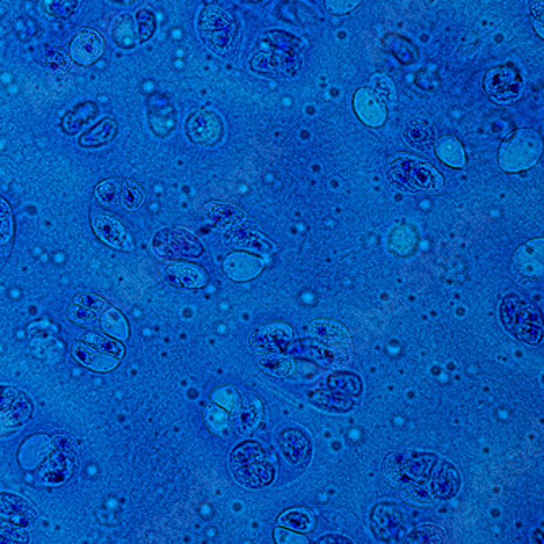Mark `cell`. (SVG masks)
I'll return each mask as SVG.
<instances>
[{"instance_id":"cell-1","label":"cell","mask_w":544,"mask_h":544,"mask_svg":"<svg viewBox=\"0 0 544 544\" xmlns=\"http://www.w3.org/2000/svg\"><path fill=\"white\" fill-rule=\"evenodd\" d=\"M198 33L208 49L229 58L239 43V22L221 3H208L198 17Z\"/></svg>"},{"instance_id":"cell-2","label":"cell","mask_w":544,"mask_h":544,"mask_svg":"<svg viewBox=\"0 0 544 544\" xmlns=\"http://www.w3.org/2000/svg\"><path fill=\"white\" fill-rule=\"evenodd\" d=\"M229 466L237 484L249 489L265 487L275 479V466L270 463L267 451L258 441H245L236 446L229 458Z\"/></svg>"},{"instance_id":"cell-3","label":"cell","mask_w":544,"mask_h":544,"mask_svg":"<svg viewBox=\"0 0 544 544\" xmlns=\"http://www.w3.org/2000/svg\"><path fill=\"white\" fill-rule=\"evenodd\" d=\"M500 320L518 340L527 343H539L543 338V324L541 315L533 306L525 302L517 295H506L500 302Z\"/></svg>"},{"instance_id":"cell-4","label":"cell","mask_w":544,"mask_h":544,"mask_svg":"<svg viewBox=\"0 0 544 544\" xmlns=\"http://www.w3.org/2000/svg\"><path fill=\"white\" fill-rule=\"evenodd\" d=\"M543 151L541 136L533 129H518L502 142L499 165L505 172H522L536 164Z\"/></svg>"},{"instance_id":"cell-5","label":"cell","mask_w":544,"mask_h":544,"mask_svg":"<svg viewBox=\"0 0 544 544\" xmlns=\"http://www.w3.org/2000/svg\"><path fill=\"white\" fill-rule=\"evenodd\" d=\"M389 179L397 187L409 192L438 190L443 185V176L427 162L412 156H401L389 164Z\"/></svg>"},{"instance_id":"cell-6","label":"cell","mask_w":544,"mask_h":544,"mask_svg":"<svg viewBox=\"0 0 544 544\" xmlns=\"http://www.w3.org/2000/svg\"><path fill=\"white\" fill-rule=\"evenodd\" d=\"M311 345L308 350L315 360L320 358H327L329 363L345 360L350 353V337H348L347 330L332 320H315L311 324Z\"/></svg>"},{"instance_id":"cell-7","label":"cell","mask_w":544,"mask_h":544,"mask_svg":"<svg viewBox=\"0 0 544 544\" xmlns=\"http://www.w3.org/2000/svg\"><path fill=\"white\" fill-rule=\"evenodd\" d=\"M435 461L436 456L430 453H412L404 458L390 454L384 463V476L393 486H422L429 479Z\"/></svg>"},{"instance_id":"cell-8","label":"cell","mask_w":544,"mask_h":544,"mask_svg":"<svg viewBox=\"0 0 544 544\" xmlns=\"http://www.w3.org/2000/svg\"><path fill=\"white\" fill-rule=\"evenodd\" d=\"M154 250L169 258H197L203 254V245L197 237L181 229H162L152 240Z\"/></svg>"},{"instance_id":"cell-9","label":"cell","mask_w":544,"mask_h":544,"mask_svg":"<svg viewBox=\"0 0 544 544\" xmlns=\"http://www.w3.org/2000/svg\"><path fill=\"white\" fill-rule=\"evenodd\" d=\"M523 87L522 76L513 66H499L484 76V90L497 104H509L520 95Z\"/></svg>"},{"instance_id":"cell-10","label":"cell","mask_w":544,"mask_h":544,"mask_svg":"<svg viewBox=\"0 0 544 544\" xmlns=\"http://www.w3.org/2000/svg\"><path fill=\"white\" fill-rule=\"evenodd\" d=\"M185 131L192 142L203 147H213L221 141L224 124L213 111L198 110L188 116Z\"/></svg>"},{"instance_id":"cell-11","label":"cell","mask_w":544,"mask_h":544,"mask_svg":"<svg viewBox=\"0 0 544 544\" xmlns=\"http://www.w3.org/2000/svg\"><path fill=\"white\" fill-rule=\"evenodd\" d=\"M292 337L291 327L285 324H270L255 329L250 336L249 345L258 355H277L290 345Z\"/></svg>"},{"instance_id":"cell-12","label":"cell","mask_w":544,"mask_h":544,"mask_svg":"<svg viewBox=\"0 0 544 544\" xmlns=\"http://www.w3.org/2000/svg\"><path fill=\"white\" fill-rule=\"evenodd\" d=\"M404 525V515L397 505L383 502L373 509L371 528L374 534L384 541H396Z\"/></svg>"},{"instance_id":"cell-13","label":"cell","mask_w":544,"mask_h":544,"mask_svg":"<svg viewBox=\"0 0 544 544\" xmlns=\"http://www.w3.org/2000/svg\"><path fill=\"white\" fill-rule=\"evenodd\" d=\"M353 108L363 123L378 128L386 121V104L368 87L360 88L353 97Z\"/></svg>"},{"instance_id":"cell-14","label":"cell","mask_w":544,"mask_h":544,"mask_svg":"<svg viewBox=\"0 0 544 544\" xmlns=\"http://www.w3.org/2000/svg\"><path fill=\"white\" fill-rule=\"evenodd\" d=\"M101 51H104L101 36L94 30H82L74 36L69 53L76 64L90 66L100 58Z\"/></svg>"},{"instance_id":"cell-15","label":"cell","mask_w":544,"mask_h":544,"mask_svg":"<svg viewBox=\"0 0 544 544\" xmlns=\"http://www.w3.org/2000/svg\"><path fill=\"white\" fill-rule=\"evenodd\" d=\"M283 456L286 458L288 463L295 464V466H304L308 464L311 458V441L308 435L302 434L301 430L288 429L283 430L278 438Z\"/></svg>"},{"instance_id":"cell-16","label":"cell","mask_w":544,"mask_h":544,"mask_svg":"<svg viewBox=\"0 0 544 544\" xmlns=\"http://www.w3.org/2000/svg\"><path fill=\"white\" fill-rule=\"evenodd\" d=\"M459 487H461V476H459L458 469L448 461L441 463L438 469L434 472V476H431V494L436 499L448 500L458 494Z\"/></svg>"},{"instance_id":"cell-17","label":"cell","mask_w":544,"mask_h":544,"mask_svg":"<svg viewBox=\"0 0 544 544\" xmlns=\"http://www.w3.org/2000/svg\"><path fill=\"white\" fill-rule=\"evenodd\" d=\"M515 267L523 277L543 275V239L528 242L513 255Z\"/></svg>"},{"instance_id":"cell-18","label":"cell","mask_w":544,"mask_h":544,"mask_svg":"<svg viewBox=\"0 0 544 544\" xmlns=\"http://www.w3.org/2000/svg\"><path fill=\"white\" fill-rule=\"evenodd\" d=\"M92 224H94L97 236L104 242H106V244L111 245V247L123 250L133 249L131 237L128 236L126 229H124V226L121 224V222L111 220L108 216H95Z\"/></svg>"},{"instance_id":"cell-19","label":"cell","mask_w":544,"mask_h":544,"mask_svg":"<svg viewBox=\"0 0 544 544\" xmlns=\"http://www.w3.org/2000/svg\"><path fill=\"white\" fill-rule=\"evenodd\" d=\"M263 263L258 258L244 252H234L224 260L226 275L237 281H245L255 278L262 272Z\"/></svg>"},{"instance_id":"cell-20","label":"cell","mask_w":544,"mask_h":544,"mask_svg":"<svg viewBox=\"0 0 544 544\" xmlns=\"http://www.w3.org/2000/svg\"><path fill=\"white\" fill-rule=\"evenodd\" d=\"M404 139L413 149L430 151L435 144V126L429 119L413 116L407 121L406 129H404Z\"/></svg>"},{"instance_id":"cell-21","label":"cell","mask_w":544,"mask_h":544,"mask_svg":"<svg viewBox=\"0 0 544 544\" xmlns=\"http://www.w3.org/2000/svg\"><path fill=\"white\" fill-rule=\"evenodd\" d=\"M167 277L175 286L188 288V290L201 288L208 281L204 270L192 263H174L167 268Z\"/></svg>"},{"instance_id":"cell-22","label":"cell","mask_w":544,"mask_h":544,"mask_svg":"<svg viewBox=\"0 0 544 544\" xmlns=\"http://www.w3.org/2000/svg\"><path fill=\"white\" fill-rule=\"evenodd\" d=\"M118 131V123L111 118L99 121L94 128H90L79 138V144L82 147H100L111 142Z\"/></svg>"},{"instance_id":"cell-23","label":"cell","mask_w":544,"mask_h":544,"mask_svg":"<svg viewBox=\"0 0 544 544\" xmlns=\"http://www.w3.org/2000/svg\"><path fill=\"white\" fill-rule=\"evenodd\" d=\"M97 113H99V108H97V105L92 104V101H83V104L76 105L64 115V131L69 134H76L77 131L85 128L87 124L95 118Z\"/></svg>"},{"instance_id":"cell-24","label":"cell","mask_w":544,"mask_h":544,"mask_svg":"<svg viewBox=\"0 0 544 544\" xmlns=\"http://www.w3.org/2000/svg\"><path fill=\"white\" fill-rule=\"evenodd\" d=\"M435 152L438 156L441 162H445L450 167H459L464 165L466 157H464V149L459 142V139L454 136H443L435 142Z\"/></svg>"},{"instance_id":"cell-25","label":"cell","mask_w":544,"mask_h":544,"mask_svg":"<svg viewBox=\"0 0 544 544\" xmlns=\"http://www.w3.org/2000/svg\"><path fill=\"white\" fill-rule=\"evenodd\" d=\"M278 525L299 533H311L315 528V517L306 509H291L283 511L278 518Z\"/></svg>"},{"instance_id":"cell-26","label":"cell","mask_w":544,"mask_h":544,"mask_svg":"<svg viewBox=\"0 0 544 544\" xmlns=\"http://www.w3.org/2000/svg\"><path fill=\"white\" fill-rule=\"evenodd\" d=\"M82 6V0H41L40 8L46 17L54 20H66L76 15Z\"/></svg>"},{"instance_id":"cell-27","label":"cell","mask_w":544,"mask_h":544,"mask_svg":"<svg viewBox=\"0 0 544 544\" xmlns=\"http://www.w3.org/2000/svg\"><path fill=\"white\" fill-rule=\"evenodd\" d=\"M74 356L77 358L79 361L83 363V365L88 366V368L94 370H100V371H106V370H113L116 365V360L108 356H101L99 352L92 350L85 345H77L74 348Z\"/></svg>"},{"instance_id":"cell-28","label":"cell","mask_w":544,"mask_h":544,"mask_svg":"<svg viewBox=\"0 0 544 544\" xmlns=\"http://www.w3.org/2000/svg\"><path fill=\"white\" fill-rule=\"evenodd\" d=\"M330 390H336L343 396H356L361 390V381L353 373H337L332 374L327 381Z\"/></svg>"},{"instance_id":"cell-29","label":"cell","mask_w":544,"mask_h":544,"mask_svg":"<svg viewBox=\"0 0 544 544\" xmlns=\"http://www.w3.org/2000/svg\"><path fill=\"white\" fill-rule=\"evenodd\" d=\"M417 245V236L411 227L399 226L390 236V247L399 255H409L413 252Z\"/></svg>"},{"instance_id":"cell-30","label":"cell","mask_w":544,"mask_h":544,"mask_svg":"<svg viewBox=\"0 0 544 544\" xmlns=\"http://www.w3.org/2000/svg\"><path fill=\"white\" fill-rule=\"evenodd\" d=\"M144 199H146V197H144V192L136 181L124 180L123 183H121L119 201H121V206L124 209H128V211L139 209L142 206Z\"/></svg>"},{"instance_id":"cell-31","label":"cell","mask_w":544,"mask_h":544,"mask_svg":"<svg viewBox=\"0 0 544 544\" xmlns=\"http://www.w3.org/2000/svg\"><path fill=\"white\" fill-rule=\"evenodd\" d=\"M368 88L371 92H374L386 105L396 104V85H394V82L390 81L388 76H384V74H374V76L370 79Z\"/></svg>"},{"instance_id":"cell-32","label":"cell","mask_w":544,"mask_h":544,"mask_svg":"<svg viewBox=\"0 0 544 544\" xmlns=\"http://www.w3.org/2000/svg\"><path fill=\"white\" fill-rule=\"evenodd\" d=\"M101 327L108 336L119 338V340H124L128 337V324L124 320L123 315H121L118 311L110 309L104 314V319H101Z\"/></svg>"},{"instance_id":"cell-33","label":"cell","mask_w":544,"mask_h":544,"mask_svg":"<svg viewBox=\"0 0 544 544\" xmlns=\"http://www.w3.org/2000/svg\"><path fill=\"white\" fill-rule=\"evenodd\" d=\"M315 404H318L319 407L329 409V411H336V412L350 411L353 406L350 399H347L343 394L336 393V390H329V393L318 390V394H315Z\"/></svg>"},{"instance_id":"cell-34","label":"cell","mask_w":544,"mask_h":544,"mask_svg":"<svg viewBox=\"0 0 544 544\" xmlns=\"http://www.w3.org/2000/svg\"><path fill=\"white\" fill-rule=\"evenodd\" d=\"M95 197L104 206H119V183L116 180L101 181L99 187L95 188Z\"/></svg>"},{"instance_id":"cell-35","label":"cell","mask_w":544,"mask_h":544,"mask_svg":"<svg viewBox=\"0 0 544 544\" xmlns=\"http://www.w3.org/2000/svg\"><path fill=\"white\" fill-rule=\"evenodd\" d=\"M409 543H443L445 533L436 525H420L409 534Z\"/></svg>"},{"instance_id":"cell-36","label":"cell","mask_w":544,"mask_h":544,"mask_svg":"<svg viewBox=\"0 0 544 544\" xmlns=\"http://www.w3.org/2000/svg\"><path fill=\"white\" fill-rule=\"evenodd\" d=\"M113 38L115 43L119 44L121 48L129 49L136 44L134 41V31H133V25H131V18L129 17H123L119 18L118 23L115 25L113 30Z\"/></svg>"},{"instance_id":"cell-37","label":"cell","mask_w":544,"mask_h":544,"mask_svg":"<svg viewBox=\"0 0 544 544\" xmlns=\"http://www.w3.org/2000/svg\"><path fill=\"white\" fill-rule=\"evenodd\" d=\"M136 23H138V33H139V41L141 43H146L152 38L156 31V17L154 13L147 8H141V10L136 12Z\"/></svg>"},{"instance_id":"cell-38","label":"cell","mask_w":544,"mask_h":544,"mask_svg":"<svg viewBox=\"0 0 544 544\" xmlns=\"http://www.w3.org/2000/svg\"><path fill=\"white\" fill-rule=\"evenodd\" d=\"M260 366H262V370H265L267 373L273 376H286L290 374L292 370V363L288 360V358L280 356L278 353L273 356L270 355L265 358V360L260 363Z\"/></svg>"},{"instance_id":"cell-39","label":"cell","mask_w":544,"mask_h":544,"mask_svg":"<svg viewBox=\"0 0 544 544\" xmlns=\"http://www.w3.org/2000/svg\"><path fill=\"white\" fill-rule=\"evenodd\" d=\"M69 318H71L74 322L79 324H92L99 318V313L90 308H85V306L72 302V306L69 308Z\"/></svg>"},{"instance_id":"cell-40","label":"cell","mask_w":544,"mask_h":544,"mask_svg":"<svg viewBox=\"0 0 544 544\" xmlns=\"http://www.w3.org/2000/svg\"><path fill=\"white\" fill-rule=\"evenodd\" d=\"M92 342H94V345L99 347V350L101 353H105V355L108 356H113L115 360H118V358L123 356V347H121L118 342L108 340V338H101V337H94L92 338Z\"/></svg>"},{"instance_id":"cell-41","label":"cell","mask_w":544,"mask_h":544,"mask_svg":"<svg viewBox=\"0 0 544 544\" xmlns=\"http://www.w3.org/2000/svg\"><path fill=\"white\" fill-rule=\"evenodd\" d=\"M360 2L361 0H325V6L332 13L340 15V13H348L353 10V8L360 6Z\"/></svg>"},{"instance_id":"cell-42","label":"cell","mask_w":544,"mask_h":544,"mask_svg":"<svg viewBox=\"0 0 544 544\" xmlns=\"http://www.w3.org/2000/svg\"><path fill=\"white\" fill-rule=\"evenodd\" d=\"M74 302H76V304L85 306V308L94 309V311H97V313H100L101 309H105V302L101 301L100 297L92 296V295H79V296H76Z\"/></svg>"},{"instance_id":"cell-43","label":"cell","mask_w":544,"mask_h":544,"mask_svg":"<svg viewBox=\"0 0 544 544\" xmlns=\"http://www.w3.org/2000/svg\"><path fill=\"white\" fill-rule=\"evenodd\" d=\"M12 236V221L10 217L6 220H0V250H2L8 244Z\"/></svg>"},{"instance_id":"cell-44","label":"cell","mask_w":544,"mask_h":544,"mask_svg":"<svg viewBox=\"0 0 544 544\" xmlns=\"http://www.w3.org/2000/svg\"><path fill=\"white\" fill-rule=\"evenodd\" d=\"M17 396V390L10 388H0V409H3L7 404L12 402V399Z\"/></svg>"},{"instance_id":"cell-45","label":"cell","mask_w":544,"mask_h":544,"mask_svg":"<svg viewBox=\"0 0 544 544\" xmlns=\"http://www.w3.org/2000/svg\"><path fill=\"white\" fill-rule=\"evenodd\" d=\"M319 543H352V541L350 539L342 538V536L337 538V534H330V536H327V538L319 539Z\"/></svg>"},{"instance_id":"cell-46","label":"cell","mask_w":544,"mask_h":544,"mask_svg":"<svg viewBox=\"0 0 544 544\" xmlns=\"http://www.w3.org/2000/svg\"><path fill=\"white\" fill-rule=\"evenodd\" d=\"M6 217H10V206L0 198V220H6Z\"/></svg>"}]
</instances>
